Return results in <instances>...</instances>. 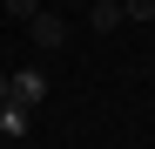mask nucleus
<instances>
[{
  "mask_svg": "<svg viewBox=\"0 0 155 149\" xmlns=\"http://www.w3.org/2000/svg\"><path fill=\"white\" fill-rule=\"evenodd\" d=\"M0 102H14V109H41V102H47V74H41V68H14L7 88H0Z\"/></svg>",
  "mask_w": 155,
  "mask_h": 149,
  "instance_id": "f257e3e1",
  "label": "nucleus"
},
{
  "mask_svg": "<svg viewBox=\"0 0 155 149\" xmlns=\"http://www.w3.org/2000/svg\"><path fill=\"white\" fill-rule=\"evenodd\" d=\"M27 34H34V47H41V54H54V47L68 41V20H61V14H47V7H41V14L27 20Z\"/></svg>",
  "mask_w": 155,
  "mask_h": 149,
  "instance_id": "f03ea898",
  "label": "nucleus"
},
{
  "mask_svg": "<svg viewBox=\"0 0 155 149\" xmlns=\"http://www.w3.org/2000/svg\"><path fill=\"white\" fill-rule=\"evenodd\" d=\"M121 20H128V14H121V0H94V7H88V27H94V34H115Z\"/></svg>",
  "mask_w": 155,
  "mask_h": 149,
  "instance_id": "7ed1b4c3",
  "label": "nucleus"
},
{
  "mask_svg": "<svg viewBox=\"0 0 155 149\" xmlns=\"http://www.w3.org/2000/svg\"><path fill=\"white\" fill-rule=\"evenodd\" d=\"M0 136H7V142H20V136H27V109L0 102Z\"/></svg>",
  "mask_w": 155,
  "mask_h": 149,
  "instance_id": "20e7f679",
  "label": "nucleus"
},
{
  "mask_svg": "<svg viewBox=\"0 0 155 149\" xmlns=\"http://www.w3.org/2000/svg\"><path fill=\"white\" fill-rule=\"evenodd\" d=\"M121 14L128 20H155V0H121Z\"/></svg>",
  "mask_w": 155,
  "mask_h": 149,
  "instance_id": "39448f33",
  "label": "nucleus"
},
{
  "mask_svg": "<svg viewBox=\"0 0 155 149\" xmlns=\"http://www.w3.org/2000/svg\"><path fill=\"white\" fill-rule=\"evenodd\" d=\"M7 14H14V20H34V14H41V0H7Z\"/></svg>",
  "mask_w": 155,
  "mask_h": 149,
  "instance_id": "423d86ee",
  "label": "nucleus"
},
{
  "mask_svg": "<svg viewBox=\"0 0 155 149\" xmlns=\"http://www.w3.org/2000/svg\"><path fill=\"white\" fill-rule=\"evenodd\" d=\"M0 88H7V74H0Z\"/></svg>",
  "mask_w": 155,
  "mask_h": 149,
  "instance_id": "0eeeda50",
  "label": "nucleus"
}]
</instances>
